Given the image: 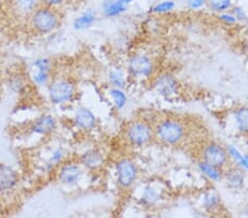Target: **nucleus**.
<instances>
[{"mask_svg": "<svg viewBox=\"0 0 248 218\" xmlns=\"http://www.w3.org/2000/svg\"><path fill=\"white\" fill-rule=\"evenodd\" d=\"M62 22L59 8L40 5L27 19L26 27L34 35H46L57 31Z\"/></svg>", "mask_w": 248, "mask_h": 218, "instance_id": "nucleus-1", "label": "nucleus"}, {"mask_svg": "<svg viewBox=\"0 0 248 218\" xmlns=\"http://www.w3.org/2000/svg\"><path fill=\"white\" fill-rule=\"evenodd\" d=\"M155 139L161 145L175 146L186 140L187 129L185 122L177 118H165L154 127Z\"/></svg>", "mask_w": 248, "mask_h": 218, "instance_id": "nucleus-2", "label": "nucleus"}, {"mask_svg": "<svg viewBox=\"0 0 248 218\" xmlns=\"http://www.w3.org/2000/svg\"><path fill=\"white\" fill-rule=\"evenodd\" d=\"M126 140L136 148L146 146L155 139L154 127L147 120H134L128 124L125 130Z\"/></svg>", "mask_w": 248, "mask_h": 218, "instance_id": "nucleus-3", "label": "nucleus"}, {"mask_svg": "<svg viewBox=\"0 0 248 218\" xmlns=\"http://www.w3.org/2000/svg\"><path fill=\"white\" fill-rule=\"evenodd\" d=\"M201 160L207 162L219 169H226L231 165V158L226 146L215 141H210L202 146Z\"/></svg>", "mask_w": 248, "mask_h": 218, "instance_id": "nucleus-4", "label": "nucleus"}, {"mask_svg": "<svg viewBox=\"0 0 248 218\" xmlns=\"http://www.w3.org/2000/svg\"><path fill=\"white\" fill-rule=\"evenodd\" d=\"M77 94V86L71 79L60 78L49 86V97L53 104L62 105L71 102Z\"/></svg>", "mask_w": 248, "mask_h": 218, "instance_id": "nucleus-5", "label": "nucleus"}, {"mask_svg": "<svg viewBox=\"0 0 248 218\" xmlns=\"http://www.w3.org/2000/svg\"><path fill=\"white\" fill-rule=\"evenodd\" d=\"M116 181L119 188L128 189L137 181L139 175L138 165L131 159L124 158L116 163Z\"/></svg>", "mask_w": 248, "mask_h": 218, "instance_id": "nucleus-6", "label": "nucleus"}, {"mask_svg": "<svg viewBox=\"0 0 248 218\" xmlns=\"http://www.w3.org/2000/svg\"><path fill=\"white\" fill-rule=\"evenodd\" d=\"M40 5V0H5V9L10 17L25 23Z\"/></svg>", "mask_w": 248, "mask_h": 218, "instance_id": "nucleus-7", "label": "nucleus"}, {"mask_svg": "<svg viewBox=\"0 0 248 218\" xmlns=\"http://www.w3.org/2000/svg\"><path fill=\"white\" fill-rule=\"evenodd\" d=\"M128 72L134 77L147 78L154 72V63L143 54H135L128 62Z\"/></svg>", "mask_w": 248, "mask_h": 218, "instance_id": "nucleus-8", "label": "nucleus"}, {"mask_svg": "<svg viewBox=\"0 0 248 218\" xmlns=\"http://www.w3.org/2000/svg\"><path fill=\"white\" fill-rule=\"evenodd\" d=\"M179 82L170 74H162L155 79V88L159 95L170 98L177 96L179 93Z\"/></svg>", "mask_w": 248, "mask_h": 218, "instance_id": "nucleus-9", "label": "nucleus"}, {"mask_svg": "<svg viewBox=\"0 0 248 218\" xmlns=\"http://www.w3.org/2000/svg\"><path fill=\"white\" fill-rule=\"evenodd\" d=\"M83 176L82 165L67 163L63 164L59 172V180L64 185L73 186L78 184Z\"/></svg>", "mask_w": 248, "mask_h": 218, "instance_id": "nucleus-10", "label": "nucleus"}, {"mask_svg": "<svg viewBox=\"0 0 248 218\" xmlns=\"http://www.w3.org/2000/svg\"><path fill=\"white\" fill-rule=\"evenodd\" d=\"M223 180L231 189H239L245 183V172L238 165H229L223 170Z\"/></svg>", "mask_w": 248, "mask_h": 218, "instance_id": "nucleus-11", "label": "nucleus"}, {"mask_svg": "<svg viewBox=\"0 0 248 218\" xmlns=\"http://www.w3.org/2000/svg\"><path fill=\"white\" fill-rule=\"evenodd\" d=\"M105 156L102 151L97 149H92L83 153L81 158H79V163L83 168H86L89 170H98L105 163Z\"/></svg>", "mask_w": 248, "mask_h": 218, "instance_id": "nucleus-12", "label": "nucleus"}, {"mask_svg": "<svg viewBox=\"0 0 248 218\" xmlns=\"http://www.w3.org/2000/svg\"><path fill=\"white\" fill-rule=\"evenodd\" d=\"M19 175L17 171L6 164H0V192L13 189L18 184Z\"/></svg>", "mask_w": 248, "mask_h": 218, "instance_id": "nucleus-13", "label": "nucleus"}, {"mask_svg": "<svg viewBox=\"0 0 248 218\" xmlns=\"http://www.w3.org/2000/svg\"><path fill=\"white\" fill-rule=\"evenodd\" d=\"M74 122L79 129L92 130L95 128L96 124H97V118L95 117L92 110L82 107V108H78L77 114H75Z\"/></svg>", "mask_w": 248, "mask_h": 218, "instance_id": "nucleus-14", "label": "nucleus"}, {"mask_svg": "<svg viewBox=\"0 0 248 218\" xmlns=\"http://www.w3.org/2000/svg\"><path fill=\"white\" fill-rule=\"evenodd\" d=\"M128 10V5L121 0H103L102 13L107 18L119 17Z\"/></svg>", "mask_w": 248, "mask_h": 218, "instance_id": "nucleus-15", "label": "nucleus"}, {"mask_svg": "<svg viewBox=\"0 0 248 218\" xmlns=\"http://www.w3.org/2000/svg\"><path fill=\"white\" fill-rule=\"evenodd\" d=\"M97 20V13L94 9H87L74 20L73 26L77 30H86Z\"/></svg>", "mask_w": 248, "mask_h": 218, "instance_id": "nucleus-16", "label": "nucleus"}, {"mask_svg": "<svg viewBox=\"0 0 248 218\" xmlns=\"http://www.w3.org/2000/svg\"><path fill=\"white\" fill-rule=\"evenodd\" d=\"M55 128H57V120L52 116H47V115L39 118L32 127L34 132L41 134H49L53 132Z\"/></svg>", "mask_w": 248, "mask_h": 218, "instance_id": "nucleus-17", "label": "nucleus"}, {"mask_svg": "<svg viewBox=\"0 0 248 218\" xmlns=\"http://www.w3.org/2000/svg\"><path fill=\"white\" fill-rule=\"evenodd\" d=\"M198 168L200 170V172L211 181L219 182L223 180V170L217 168V166L212 165L203 160H200L198 162Z\"/></svg>", "mask_w": 248, "mask_h": 218, "instance_id": "nucleus-18", "label": "nucleus"}, {"mask_svg": "<svg viewBox=\"0 0 248 218\" xmlns=\"http://www.w3.org/2000/svg\"><path fill=\"white\" fill-rule=\"evenodd\" d=\"M234 120L239 132L248 133V106H239L235 110Z\"/></svg>", "mask_w": 248, "mask_h": 218, "instance_id": "nucleus-19", "label": "nucleus"}, {"mask_svg": "<svg viewBox=\"0 0 248 218\" xmlns=\"http://www.w3.org/2000/svg\"><path fill=\"white\" fill-rule=\"evenodd\" d=\"M226 148L227 151H229L231 160L234 161L236 165L241 166L244 171L248 172V154H244L237 148H235L234 145H229Z\"/></svg>", "mask_w": 248, "mask_h": 218, "instance_id": "nucleus-20", "label": "nucleus"}, {"mask_svg": "<svg viewBox=\"0 0 248 218\" xmlns=\"http://www.w3.org/2000/svg\"><path fill=\"white\" fill-rule=\"evenodd\" d=\"M234 6L233 0H207L206 7L215 14H221L229 11Z\"/></svg>", "mask_w": 248, "mask_h": 218, "instance_id": "nucleus-21", "label": "nucleus"}, {"mask_svg": "<svg viewBox=\"0 0 248 218\" xmlns=\"http://www.w3.org/2000/svg\"><path fill=\"white\" fill-rule=\"evenodd\" d=\"M175 7H177V3L174 0H161V1L155 3L150 11L154 15H166L172 13Z\"/></svg>", "mask_w": 248, "mask_h": 218, "instance_id": "nucleus-22", "label": "nucleus"}, {"mask_svg": "<svg viewBox=\"0 0 248 218\" xmlns=\"http://www.w3.org/2000/svg\"><path fill=\"white\" fill-rule=\"evenodd\" d=\"M109 96L111 97V99H113L114 105L118 110L125 108V106L127 105L128 98L125 92L123 90V88L113 87V88L109 90Z\"/></svg>", "mask_w": 248, "mask_h": 218, "instance_id": "nucleus-23", "label": "nucleus"}, {"mask_svg": "<svg viewBox=\"0 0 248 218\" xmlns=\"http://www.w3.org/2000/svg\"><path fill=\"white\" fill-rule=\"evenodd\" d=\"M203 206L209 212L217 211L221 206V197L215 193H207L203 197Z\"/></svg>", "mask_w": 248, "mask_h": 218, "instance_id": "nucleus-24", "label": "nucleus"}, {"mask_svg": "<svg viewBox=\"0 0 248 218\" xmlns=\"http://www.w3.org/2000/svg\"><path fill=\"white\" fill-rule=\"evenodd\" d=\"M109 82L113 87L124 88L126 85V77L122 71H113L109 73Z\"/></svg>", "mask_w": 248, "mask_h": 218, "instance_id": "nucleus-25", "label": "nucleus"}, {"mask_svg": "<svg viewBox=\"0 0 248 218\" xmlns=\"http://www.w3.org/2000/svg\"><path fill=\"white\" fill-rule=\"evenodd\" d=\"M141 200L147 205H154L159 201V194L155 189L148 186V188L145 189V191H143Z\"/></svg>", "mask_w": 248, "mask_h": 218, "instance_id": "nucleus-26", "label": "nucleus"}, {"mask_svg": "<svg viewBox=\"0 0 248 218\" xmlns=\"http://www.w3.org/2000/svg\"><path fill=\"white\" fill-rule=\"evenodd\" d=\"M230 11L235 15V18H236V20H237V22H245L248 20L247 13L242 6L234 5L233 7H232V9Z\"/></svg>", "mask_w": 248, "mask_h": 218, "instance_id": "nucleus-27", "label": "nucleus"}, {"mask_svg": "<svg viewBox=\"0 0 248 218\" xmlns=\"http://www.w3.org/2000/svg\"><path fill=\"white\" fill-rule=\"evenodd\" d=\"M217 18L219 21L226 26H234L237 23V20H236L235 15L231 13V11H224V13L217 14Z\"/></svg>", "mask_w": 248, "mask_h": 218, "instance_id": "nucleus-28", "label": "nucleus"}, {"mask_svg": "<svg viewBox=\"0 0 248 218\" xmlns=\"http://www.w3.org/2000/svg\"><path fill=\"white\" fill-rule=\"evenodd\" d=\"M207 0H186V6L191 10H201L206 7Z\"/></svg>", "mask_w": 248, "mask_h": 218, "instance_id": "nucleus-29", "label": "nucleus"}, {"mask_svg": "<svg viewBox=\"0 0 248 218\" xmlns=\"http://www.w3.org/2000/svg\"><path fill=\"white\" fill-rule=\"evenodd\" d=\"M67 1H69V0H40L41 5L54 8H60L61 6L65 5Z\"/></svg>", "mask_w": 248, "mask_h": 218, "instance_id": "nucleus-30", "label": "nucleus"}, {"mask_svg": "<svg viewBox=\"0 0 248 218\" xmlns=\"http://www.w3.org/2000/svg\"><path fill=\"white\" fill-rule=\"evenodd\" d=\"M121 1H123V2H125L126 5H128L129 6L131 2H134V1H136V0H121Z\"/></svg>", "mask_w": 248, "mask_h": 218, "instance_id": "nucleus-31", "label": "nucleus"}, {"mask_svg": "<svg viewBox=\"0 0 248 218\" xmlns=\"http://www.w3.org/2000/svg\"><path fill=\"white\" fill-rule=\"evenodd\" d=\"M0 76H1V70H0Z\"/></svg>", "mask_w": 248, "mask_h": 218, "instance_id": "nucleus-32", "label": "nucleus"}]
</instances>
